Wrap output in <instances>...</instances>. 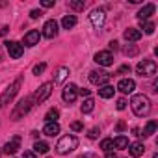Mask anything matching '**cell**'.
Returning a JSON list of instances; mask_svg holds the SVG:
<instances>
[{
    "mask_svg": "<svg viewBox=\"0 0 158 158\" xmlns=\"http://www.w3.org/2000/svg\"><path fill=\"white\" fill-rule=\"evenodd\" d=\"M130 108L138 117H145L151 112V101L145 95H134L132 101H130Z\"/></svg>",
    "mask_w": 158,
    "mask_h": 158,
    "instance_id": "1",
    "label": "cell"
},
{
    "mask_svg": "<svg viewBox=\"0 0 158 158\" xmlns=\"http://www.w3.org/2000/svg\"><path fill=\"white\" fill-rule=\"evenodd\" d=\"M21 84H23V76H19V78H15V80L4 89V93L0 95V108H4V106H8L13 99H15V95L19 93V89H21Z\"/></svg>",
    "mask_w": 158,
    "mask_h": 158,
    "instance_id": "2",
    "label": "cell"
},
{
    "mask_svg": "<svg viewBox=\"0 0 158 158\" xmlns=\"http://www.w3.org/2000/svg\"><path fill=\"white\" fill-rule=\"evenodd\" d=\"M76 147H78V138L73 136V134H67V136H63V138L58 141L56 151H58V154H67V152L74 151Z\"/></svg>",
    "mask_w": 158,
    "mask_h": 158,
    "instance_id": "3",
    "label": "cell"
},
{
    "mask_svg": "<svg viewBox=\"0 0 158 158\" xmlns=\"http://www.w3.org/2000/svg\"><path fill=\"white\" fill-rule=\"evenodd\" d=\"M32 104H34V99H32V97H24L23 101H19V104H17L15 110L11 112V119H13V121H19L21 117H24V115L32 110Z\"/></svg>",
    "mask_w": 158,
    "mask_h": 158,
    "instance_id": "4",
    "label": "cell"
},
{
    "mask_svg": "<svg viewBox=\"0 0 158 158\" xmlns=\"http://www.w3.org/2000/svg\"><path fill=\"white\" fill-rule=\"evenodd\" d=\"M136 73L139 76H154L156 74V63L152 60H143L136 65Z\"/></svg>",
    "mask_w": 158,
    "mask_h": 158,
    "instance_id": "5",
    "label": "cell"
},
{
    "mask_svg": "<svg viewBox=\"0 0 158 158\" xmlns=\"http://www.w3.org/2000/svg\"><path fill=\"white\" fill-rule=\"evenodd\" d=\"M50 93H52V82H45L43 86L37 88V91H35V95H34L32 99H34V102L41 104V102H45V101L50 97Z\"/></svg>",
    "mask_w": 158,
    "mask_h": 158,
    "instance_id": "6",
    "label": "cell"
},
{
    "mask_svg": "<svg viewBox=\"0 0 158 158\" xmlns=\"http://www.w3.org/2000/svg\"><path fill=\"white\" fill-rule=\"evenodd\" d=\"M110 73H106V71H91L89 73V82L91 84H95V86H106L108 82H110Z\"/></svg>",
    "mask_w": 158,
    "mask_h": 158,
    "instance_id": "7",
    "label": "cell"
},
{
    "mask_svg": "<svg viewBox=\"0 0 158 158\" xmlns=\"http://www.w3.org/2000/svg\"><path fill=\"white\" fill-rule=\"evenodd\" d=\"M93 60H95L99 65H102V67H110V65L114 63V56H112L110 50H99V52L93 56Z\"/></svg>",
    "mask_w": 158,
    "mask_h": 158,
    "instance_id": "8",
    "label": "cell"
},
{
    "mask_svg": "<svg viewBox=\"0 0 158 158\" xmlns=\"http://www.w3.org/2000/svg\"><path fill=\"white\" fill-rule=\"evenodd\" d=\"M76 97H78V88H76L74 84H67V86L63 88V91H61V99H63L67 104H71V102L76 101Z\"/></svg>",
    "mask_w": 158,
    "mask_h": 158,
    "instance_id": "9",
    "label": "cell"
},
{
    "mask_svg": "<svg viewBox=\"0 0 158 158\" xmlns=\"http://www.w3.org/2000/svg\"><path fill=\"white\" fill-rule=\"evenodd\" d=\"M89 21H91V24H93L95 28H101V26L104 24V21H106V13H104V10H101V8L93 10V11L89 13Z\"/></svg>",
    "mask_w": 158,
    "mask_h": 158,
    "instance_id": "10",
    "label": "cell"
},
{
    "mask_svg": "<svg viewBox=\"0 0 158 158\" xmlns=\"http://www.w3.org/2000/svg\"><path fill=\"white\" fill-rule=\"evenodd\" d=\"M117 89L123 93V95H130L134 89H136V82L132 78H121L119 84H117Z\"/></svg>",
    "mask_w": 158,
    "mask_h": 158,
    "instance_id": "11",
    "label": "cell"
},
{
    "mask_svg": "<svg viewBox=\"0 0 158 158\" xmlns=\"http://www.w3.org/2000/svg\"><path fill=\"white\" fill-rule=\"evenodd\" d=\"M6 48H8V54L11 56V58H21L23 56V52H24V47L19 43V41H8L6 43Z\"/></svg>",
    "mask_w": 158,
    "mask_h": 158,
    "instance_id": "12",
    "label": "cell"
},
{
    "mask_svg": "<svg viewBox=\"0 0 158 158\" xmlns=\"http://www.w3.org/2000/svg\"><path fill=\"white\" fill-rule=\"evenodd\" d=\"M41 35H45V37H48V39L56 37V35H58V23H56L54 19L47 21L45 26H43V34H41Z\"/></svg>",
    "mask_w": 158,
    "mask_h": 158,
    "instance_id": "13",
    "label": "cell"
},
{
    "mask_svg": "<svg viewBox=\"0 0 158 158\" xmlns=\"http://www.w3.org/2000/svg\"><path fill=\"white\" fill-rule=\"evenodd\" d=\"M39 39H41L39 30H30V32L24 35L23 43H24V47H35V45H39Z\"/></svg>",
    "mask_w": 158,
    "mask_h": 158,
    "instance_id": "14",
    "label": "cell"
},
{
    "mask_svg": "<svg viewBox=\"0 0 158 158\" xmlns=\"http://www.w3.org/2000/svg\"><path fill=\"white\" fill-rule=\"evenodd\" d=\"M21 149V136H13L6 145H4V152L6 154H15Z\"/></svg>",
    "mask_w": 158,
    "mask_h": 158,
    "instance_id": "15",
    "label": "cell"
},
{
    "mask_svg": "<svg viewBox=\"0 0 158 158\" xmlns=\"http://www.w3.org/2000/svg\"><path fill=\"white\" fill-rule=\"evenodd\" d=\"M123 37H125L128 43H136V41L141 39V32H139V28H127V30L123 32Z\"/></svg>",
    "mask_w": 158,
    "mask_h": 158,
    "instance_id": "16",
    "label": "cell"
},
{
    "mask_svg": "<svg viewBox=\"0 0 158 158\" xmlns=\"http://www.w3.org/2000/svg\"><path fill=\"white\" fill-rule=\"evenodd\" d=\"M154 10H156V8H154V4H145V6L138 11V19H139V23L147 21V19L154 13Z\"/></svg>",
    "mask_w": 158,
    "mask_h": 158,
    "instance_id": "17",
    "label": "cell"
},
{
    "mask_svg": "<svg viewBox=\"0 0 158 158\" xmlns=\"http://www.w3.org/2000/svg\"><path fill=\"white\" fill-rule=\"evenodd\" d=\"M143 152H145V145H143V143L136 141V143L128 145V154H130V156H134V158H139V156H143Z\"/></svg>",
    "mask_w": 158,
    "mask_h": 158,
    "instance_id": "18",
    "label": "cell"
},
{
    "mask_svg": "<svg viewBox=\"0 0 158 158\" xmlns=\"http://www.w3.org/2000/svg\"><path fill=\"white\" fill-rule=\"evenodd\" d=\"M43 134H45V136H50V138L58 136V134H60V125H58V123H47V125L43 127Z\"/></svg>",
    "mask_w": 158,
    "mask_h": 158,
    "instance_id": "19",
    "label": "cell"
},
{
    "mask_svg": "<svg viewBox=\"0 0 158 158\" xmlns=\"http://www.w3.org/2000/svg\"><path fill=\"white\" fill-rule=\"evenodd\" d=\"M67 76H69V67H65V65L60 67V69L56 71V76H54V84H61Z\"/></svg>",
    "mask_w": 158,
    "mask_h": 158,
    "instance_id": "20",
    "label": "cell"
},
{
    "mask_svg": "<svg viewBox=\"0 0 158 158\" xmlns=\"http://www.w3.org/2000/svg\"><path fill=\"white\" fill-rule=\"evenodd\" d=\"M114 93H115V89H114V86H110V84H106V86H101V88H99V95H101L102 99H112V97H114Z\"/></svg>",
    "mask_w": 158,
    "mask_h": 158,
    "instance_id": "21",
    "label": "cell"
},
{
    "mask_svg": "<svg viewBox=\"0 0 158 158\" xmlns=\"http://www.w3.org/2000/svg\"><path fill=\"white\" fill-rule=\"evenodd\" d=\"M156 128H158V123H156V121H149V123L145 125V128H143V134H139V136L149 138V136H152V134L156 132Z\"/></svg>",
    "mask_w": 158,
    "mask_h": 158,
    "instance_id": "22",
    "label": "cell"
},
{
    "mask_svg": "<svg viewBox=\"0 0 158 158\" xmlns=\"http://www.w3.org/2000/svg\"><path fill=\"white\" fill-rule=\"evenodd\" d=\"M61 26H63L65 30L74 28V26H76V17H74V15H65V17L61 19Z\"/></svg>",
    "mask_w": 158,
    "mask_h": 158,
    "instance_id": "23",
    "label": "cell"
},
{
    "mask_svg": "<svg viewBox=\"0 0 158 158\" xmlns=\"http://www.w3.org/2000/svg\"><path fill=\"white\" fill-rule=\"evenodd\" d=\"M58 117H60V110L58 108H50L45 114V121L47 123H58Z\"/></svg>",
    "mask_w": 158,
    "mask_h": 158,
    "instance_id": "24",
    "label": "cell"
},
{
    "mask_svg": "<svg viewBox=\"0 0 158 158\" xmlns=\"http://www.w3.org/2000/svg\"><path fill=\"white\" fill-rule=\"evenodd\" d=\"M114 147L115 149H127L128 147V138L127 136H117L114 139Z\"/></svg>",
    "mask_w": 158,
    "mask_h": 158,
    "instance_id": "25",
    "label": "cell"
},
{
    "mask_svg": "<svg viewBox=\"0 0 158 158\" xmlns=\"http://www.w3.org/2000/svg\"><path fill=\"white\" fill-rule=\"evenodd\" d=\"M48 143H45V141H35L34 143V152H39V154H47L48 152Z\"/></svg>",
    "mask_w": 158,
    "mask_h": 158,
    "instance_id": "26",
    "label": "cell"
},
{
    "mask_svg": "<svg viewBox=\"0 0 158 158\" xmlns=\"http://www.w3.org/2000/svg\"><path fill=\"white\" fill-rule=\"evenodd\" d=\"M93 108H95V101L93 99H86L84 101V104L80 106V110H82V114H89V112H93Z\"/></svg>",
    "mask_w": 158,
    "mask_h": 158,
    "instance_id": "27",
    "label": "cell"
},
{
    "mask_svg": "<svg viewBox=\"0 0 158 158\" xmlns=\"http://www.w3.org/2000/svg\"><path fill=\"white\" fill-rule=\"evenodd\" d=\"M69 8L74 10V11H82L86 8V2L84 0H69Z\"/></svg>",
    "mask_w": 158,
    "mask_h": 158,
    "instance_id": "28",
    "label": "cell"
},
{
    "mask_svg": "<svg viewBox=\"0 0 158 158\" xmlns=\"http://www.w3.org/2000/svg\"><path fill=\"white\" fill-rule=\"evenodd\" d=\"M139 26H141V30H143L145 34H149V35H151V34L154 32V23H149V21H143V23H139ZM141 30H139V32H141Z\"/></svg>",
    "mask_w": 158,
    "mask_h": 158,
    "instance_id": "29",
    "label": "cell"
},
{
    "mask_svg": "<svg viewBox=\"0 0 158 158\" xmlns=\"http://www.w3.org/2000/svg\"><path fill=\"white\" fill-rule=\"evenodd\" d=\"M101 149L106 152V151H114V139L112 138H106V139H102L101 141Z\"/></svg>",
    "mask_w": 158,
    "mask_h": 158,
    "instance_id": "30",
    "label": "cell"
},
{
    "mask_svg": "<svg viewBox=\"0 0 158 158\" xmlns=\"http://www.w3.org/2000/svg\"><path fill=\"white\" fill-rule=\"evenodd\" d=\"M123 52H125L128 58H132V56H136V54H138V47H134V45H128V47H125V48H123Z\"/></svg>",
    "mask_w": 158,
    "mask_h": 158,
    "instance_id": "31",
    "label": "cell"
},
{
    "mask_svg": "<svg viewBox=\"0 0 158 158\" xmlns=\"http://www.w3.org/2000/svg\"><path fill=\"white\" fill-rule=\"evenodd\" d=\"M45 69H47V63H37V65H34L32 73H34V74H41Z\"/></svg>",
    "mask_w": 158,
    "mask_h": 158,
    "instance_id": "32",
    "label": "cell"
},
{
    "mask_svg": "<svg viewBox=\"0 0 158 158\" xmlns=\"http://www.w3.org/2000/svg\"><path fill=\"white\" fill-rule=\"evenodd\" d=\"M99 134H101V130H99V127H93L89 132H88V138L89 139H95V138H99Z\"/></svg>",
    "mask_w": 158,
    "mask_h": 158,
    "instance_id": "33",
    "label": "cell"
},
{
    "mask_svg": "<svg viewBox=\"0 0 158 158\" xmlns=\"http://www.w3.org/2000/svg\"><path fill=\"white\" fill-rule=\"evenodd\" d=\"M71 128L78 132V130H82V128H84V125H82L80 121H74V123H71Z\"/></svg>",
    "mask_w": 158,
    "mask_h": 158,
    "instance_id": "34",
    "label": "cell"
},
{
    "mask_svg": "<svg viewBox=\"0 0 158 158\" xmlns=\"http://www.w3.org/2000/svg\"><path fill=\"white\" fill-rule=\"evenodd\" d=\"M41 15H43L41 10H32V11H30V17H32V19H39Z\"/></svg>",
    "mask_w": 158,
    "mask_h": 158,
    "instance_id": "35",
    "label": "cell"
},
{
    "mask_svg": "<svg viewBox=\"0 0 158 158\" xmlns=\"http://www.w3.org/2000/svg\"><path fill=\"white\" fill-rule=\"evenodd\" d=\"M127 73H130V65H121L117 71V74H127Z\"/></svg>",
    "mask_w": 158,
    "mask_h": 158,
    "instance_id": "36",
    "label": "cell"
},
{
    "mask_svg": "<svg viewBox=\"0 0 158 158\" xmlns=\"http://www.w3.org/2000/svg\"><path fill=\"white\" fill-rule=\"evenodd\" d=\"M41 6L43 8H52L54 6V0H41Z\"/></svg>",
    "mask_w": 158,
    "mask_h": 158,
    "instance_id": "37",
    "label": "cell"
},
{
    "mask_svg": "<svg viewBox=\"0 0 158 158\" xmlns=\"http://www.w3.org/2000/svg\"><path fill=\"white\" fill-rule=\"evenodd\" d=\"M127 108V101L125 99H119L117 101V110H125Z\"/></svg>",
    "mask_w": 158,
    "mask_h": 158,
    "instance_id": "38",
    "label": "cell"
},
{
    "mask_svg": "<svg viewBox=\"0 0 158 158\" xmlns=\"http://www.w3.org/2000/svg\"><path fill=\"white\" fill-rule=\"evenodd\" d=\"M78 93H80L82 97H89V89H86V88H82V89H78Z\"/></svg>",
    "mask_w": 158,
    "mask_h": 158,
    "instance_id": "39",
    "label": "cell"
},
{
    "mask_svg": "<svg viewBox=\"0 0 158 158\" xmlns=\"http://www.w3.org/2000/svg\"><path fill=\"white\" fill-rule=\"evenodd\" d=\"M104 158H117V154H115L114 151H106V154H104Z\"/></svg>",
    "mask_w": 158,
    "mask_h": 158,
    "instance_id": "40",
    "label": "cell"
},
{
    "mask_svg": "<svg viewBox=\"0 0 158 158\" xmlns=\"http://www.w3.org/2000/svg\"><path fill=\"white\" fill-rule=\"evenodd\" d=\"M23 158H37V156H35V152H32V151H26Z\"/></svg>",
    "mask_w": 158,
    "mask_h": 158,
    "instance_id": "41",
    "label": "cell"
},
{
    "mask_svg": "<svg viewBox=\"0 0 158 158\" xmlns=\"http://www.w3.org/2000/svg\"><path fill=\"white\" fill-rule=\"evenodd\" d=\"M110 48L117 50V48H119V43H117V41H110Z\"/></svg>",
    "mask_w": 158,
    "mask_h": 158,
    "instance_id": "42",
    "label": "cell"
},
{
    "mask_svg": "<svg viewBox=\"0 0 158 158\" xmlns=\"http://www.w3.org/2000/svg\"><path fill=\"white\" fill-rule=\"evenodd\" d=\"M117 130H119V132H121V130H125V123H123V121H121V123H117Z\"/></svg>",
    "mask_w": 158,
    "mask_h": 158,
    "instance_id": "43",
    "label": "cell"
},
{
    "mask_svg": "<svg viewBox=\"0 0 158 158\" xmlns=\"http://www.w3.org/2000/svg\"><path fill=\"white\" fill-rule=\"evenodd\" d=\"M8 34V26H2V30H0V35H6Z\"/></svg>",
    "mask_w": 158,
    "mask_h": 158,
    "instance_id": "44",
    "label": "cell"
},
{
    "mask_svg": "<svg viewBox=\"0 0 158 158\" xmlns=\"http://www.w3.org/2000/svg\"><path fill=\"white\" fill-rule=\"evenodd\" d=\"M78 158H95V156H93V154H89V152H88V154H80V156H78Z\"/></svg>",
    "mask_w": 158,
    "mask_h": 158,
    "instance_id": "45",
    "label": "cell"
}]
</instances>
